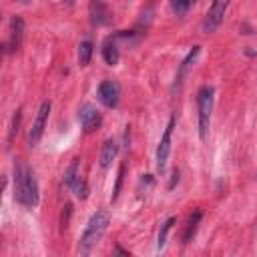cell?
<instances>
[{
  "mask_svg": "<svg viewBox=\"0 0 257 257\" xmlns=\"http://www.w3.org/2000/svg\"><path fill=\"white\" fill-rule=\"evenodd\" d=\"M14 199L28 209L38 205V183L32 169L22 161L14 163Z\"/></svg>",
  "mask_w": 257,
  "mask_h": 257,
  "instance_id": "1",
  "label": "cell"
},
{
  "mask_svg": "<svg viewBox=\"0 0 257 257\" xmlns=\"http://www.w3.org/2000/svg\"><path fill=\"white\" fill-rule=\"evenodd\" d=\"M106 225H108V213H106V211H96V213L88 219L86 229H84V233H82V237H80V245H78V251H80L82 255L90 253V249L100 241L102 233L106 231Z\"/></svg>",
  "mask_w": 257,
  "mask_h": 257,
  "instance_id": "2",
  "label": "cell"
},
{
  "mask_svg": "<svg viewBox=\"0 0 257 257\" xmlns=\"http://www.w3.org/2000/svg\"><path fill=\"white\" fill-rule=\"evenodd\" d=\"M213 86L205 84L197 92V108H199V137L201 141L207 139L209 135V124H211V110H213Z\"/></svg>",
  "mask_w": 257,
  "mask_h": 257,
  "instance_id": "3",
  "label": "cell"
},
{
  "mask_svg": "<svg viewBox=\"0 0 257 257\" xmlns=\"http://www.w3.org/2000/svg\"><path fill=\"white\" fill-rule=\"evenodd\" d=\"M173 128H175V116L169 118L167 126H165V133L161 137V143L157 147V169L159 173H165V167H167V159H169V153H171V137H173Z\"/></svg>",
  "mask_w": 257,
  "mask_h": 257,
  "instance_id": "4",
  "label": "cell"
},
{
  "mask_svg": "<svg viewBox=\"0 0 257 257\" xmlns=\"http://www.w3.org/2000/svg\"><path fill=\"white\" fill-rule=\"evenodd\" d=\"M48 114H50V102L44 100L36 112V118L32 122V128H30V135H28V145L30 147H36L42 133H44V126H46V120H48Z\"/></svg>",
  "mask_w": 257,
  "mask_h": 257,
  "instance_id": "5",
  "label": "cell"
},
{
  "mask_svg": "<svg viewBox=\"0 0 257 257\" xmlns=\"http://www.w3.org/2000/svg\"><path fill=\"white\" fill-rule=\"evenodd\" d=\"M88 16L92 26H106L112 20V12L104 0H90L88 4Z\"/></svg>",
  "mask_w": 257,
  "mask_h": 257,
  "instance_id": "6",
  "label": "cell"
},
{
  "mask_svg": "<svg viewBox=\"0 0 257 257\" xmlns=\"http://www.w3.org/2000/svg\"><path fill=\"white\" fill-rule=\"evenodd\" d=\"M229 6V0H213L209 12H207V18H205V30L207 32H215L219 28V24L223 22L225 18V10Z\"/></svg>",
  "mask_w": 257,
  "mask_h": 257,
  "instance_id": "7",
  "label": "cell"
},
{
  "mask_svg": "<svg viewBox=\"0 0 257 257\" xmlns=\"http://www.w3.org/2000/svg\"><path fill=\"white\" fill-rule=\"evenodd\" d=\"M118 96H120V88L114 80H102L98 84V100L106 108H114L118 104Z\"/></svg>",
  "mask_w": 257,
  "mask_h": 257,
  "instance_id": "8",
  "label": "cell"
},
{
  "mask_svg": "<svg viewBox=\"0 0 257 257\" xmlns=\"http://www.w3.org/2000/svg\"><path fill=\"white\" fill-rule=\"evenodd\" d=\"M78 120H80V126L84 128V133H92L94 128L100 126V114L92 104H82L80 106Z\"/></svg>",
  "mask_w": 257,
  "mask_h": 257,
  "instance_id": "9",
  "label": "cell"
},
{
  "mask_svg": "<svg viewBox=\"0 0 257 257\" xmlns=\"http://www.w3.org/2000/svg\"><path fill=\"white\" fill-rule=\"evenodd\" d=\"M22 34H24V20L20 16H12L10 20V34L6 42V52H16L22 44Z\"/></svg>",
  "mask_w": 257,
  "mask_h": 257,
  "instance_id": "10",
  "label": "cell"
},
{
  "mask_svg": "<svg viewBox=\"0 0 257 257\" xmlns=\"http://www.w3.org/2000/svg\"><path fill=\"white\" fill-rule=\"evenodd\" d=\"M116 153H118L116 143H114L112 139H106V141L102 143V149H100V167H102V169H108L110 163L114 161Z\"/></svg>",
  "mask_w": 257,
  "mask_h": 257,
  "instance_id": "11",
  "label": "cell"
},
{
  "mask_svg": "<svg viewBox=\"0 0 257 257\" xmlns=\"http://www.w3.org/2000/svg\"><path fill=\"white\" fill-rule=\"evenodd\" d=\"M102 58L106 64L114 66L118 62V46H116V36H110L102 44Z\"/></svg>",
  "mask_w": 257,
  "mask_h": 257,
  "instance_id": "12",
  "label": "cell"
},
{
  "mask_svg": "<svg viewBox=\"0 0 257 257\" xmlns=\"http://www.w3.org/2000/svg\"><path fill=\"white\" fill-rule=\"evenodd\" d=\"M199 56V46H193V50L185 56V60L181 62V66H179V70H177V76H175V86H181V82H183V78H185V74H187V70H189V66H191V62H195V58Z\"/></svg>",
  "mask_w": 257,
  "mask_h": 257,
  "instance_id": "13",
  "label": "cell"
},
{
  "mask_svg": "<svg viewBox=\"0 0 257 257\" xmlns=\"http://www.w3.org/2000/svg\"><path fill=\"white\" fill-rule=\"evenodd\" d=\"M199 221H201V211H195V213L189 217V221H187V229H185V235H183V243H189V241L193 239Z\"/></svg>",
  "mask_w": 257,
  "mask_h": 257,
  "instance_id": "14",
  "label": "cell"
},
{
  "mask_svg": "<svg viewBox=\"0 0 257 257\" xmlns=\"http://www.w3.org/2000/svg\"><path fill=\"white\" fill-rule=\"evenodd\" d=\"M90 56H92V42L82 40L78 44V62H80V66H86L90 62Z\"/></svg>",
  "mask_w": 257,
  "mask_h": 257,
  "instance_id": "15",
  "label": "cell"
},
{
  "mask_svg": "<svg viewBox=\"0 0 257 257\" xmlns=\"http://www.w3.org/2000/svg\"><path fill=\"white\" fill-rule=\"evenodd\" d=\"M78 179V159H72V163L68 165L66 173H64V185L72 187V183Z\"/></svg>",
  "mask_w": 257,
  "mask_h": 257,
  "instance_id": "16",
  "label": "cell"
},
{
  "mask_svg": "<svg viewBox=\"0 0 257 257\" xmlns=\"http://www.w3.org/2000/svg\"><path fill=\"white\" fill-rule=\"evenodd\" d=\"M173 223H175V219H173V217H169V219L163 223V227H161V231H159V241H157V247H159V251L165 247V243H167V235H169V231H171Z\"/></svg>",
  "mask_w": 257,
  "mask_h": 257,
  "instance_id": "17",
  "label": "cell"
},
{
  "mask_svg": "<svg viewBox=\"0 0 257 257\" xmlns=\"http://www.w3.org/2000/svg\"><path fill=\"white\" fill-rule=\"evenodd\" d=\"M72 191H74V195L78 197V199H86V195H88V189H86V183L80 179V175H78V179L72 183V187H70Z\"/></svg>",
  "mask_w": 257,
  "mask_h": 257,
  "instance_id": "18",
  "label": "cell"
},
{
  "mask_svg": "<svg viewBox=\"0 0 257 257\" xmlns=\"http://www.w3.org/2000/svg\"><path fill=\"white\" fill-rule=\"evenodd\" d=\"M193 2H195V0H171V6H173V10H175L177 14H185V12L191 8Z\"/></svg>",
  "mask_w": 257,
  "mask_h": 257,
  "instance_id": "19",
  "label": "cell"
},
{
  "mask_svg": "<svg viewBox=\"0 0 257 257\" xmlns=\"http://www.w3.org/2000/svg\"><path fill=\"white\" fill-rule=\"evenodd\" d=\"M20 112H22V110L18 108V110H16V114H14V118H12V126H10V135H8V141H12V139H14V135L18 133V126H20V116H22Z\"/></svg>",
  "mask_w": 257,
  "mask_h": 257,
  "instance_id": "20",
  "label": "cell"
},
{
  "mask_svg": "<svg viewBox=\"0 0 257 257\" xmlns=\"http://www.w3.org/2000/svg\"><path fill=\"white\" fill-rule=\"evenodd\" d=\"M122 175H124V165H120V169H118L116 185H114V191H112V201H116V199H118V193H120V185H122Z\"/></svg>",
  "mask_w": 257,
  "mask_h": 257,
  "instance_id": "21",
  "label": "cell"
},
{
  "mask_svg": "<svg viewBox=\"0 0 257 257\" xmlns=\"http://www.w3.org/2000/svg\"><path fill=\"white\" fill-rule=\"evenodd\" d=\"M64 2H68V4H70V2H72V0H64Z\"/></svg>",
  "mask_w": 257,
  "mask_h": 257,
  "instance_id": "22",
  "label": "cell"
},
{
  "mask_svg": "<svg viewBox=\"0 0 257 257\" xmlns=\"http://www.w3.org/2000/svg\"><path fill=\"white\" fill-rule=\"evenodd\" d=\"M22 2H28V0H22Z\"/></svg>",
  "mask_w": 257,
  "mask_h": 257,
  "instance_id": "23",
  "label": "cell"
}]
</instances>
